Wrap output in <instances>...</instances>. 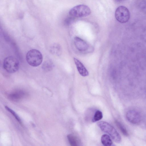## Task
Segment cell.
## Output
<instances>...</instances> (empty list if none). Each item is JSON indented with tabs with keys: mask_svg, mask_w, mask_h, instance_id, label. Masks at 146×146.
I'll use <instances>...</instances> for the list:
<instances>
[{
	"mask_svg": "<svg viewBox=\"0 0 146 146\" xmlns=\"http://www.w3.org/2000/svg\"><path fill=\"white\" fill-rule=\"evenodd\" d=\"M97 124L103 131L108 134L115 142L119 143L121 142L120 135L110 124L104 121H100Z\"/></svg>",
	"mask_w": 146,
	"mask_h": 146,
	"instance_id": "obj_1",
	"label": "cell"
},
{
	"mask_svg": "<svg viewBox=\"0 0 146 146\" xmlns=\"http://www.w3.org/2000/svg\"><path fill=\"white\" fill-rule=\"evenodd\" d=\"M26 59L27 63L30 66L36 67L40 65L42 62L43 57L40 51L33 49L27 52Z\"/></svg>",
	"mask_w": 146,
	"mask_h": 146,
	"instance_id": "obj_2",
	"label": "cell"
},
{
	"mask_svg": "<svg viewBox=\"0 0 146 146\" xmlns=\"http://www.w3.org/2000/svg\"><path fill=\"white\" fill-rule=\"evenodd\" d=\"M19 66L18 60L14 56H9L4 60L3 67L5 70L8 73H12L16 72L18 70Z\"/></svg>",
	"mask_w": 146,
	"mask_h": 146,
	"instance_id": "obj_3",
	"label": "cell"
},
{
	"mask_svg": "<svg viewBox=\"0 0 146 146\" xmlns=\"http://www.w3.org/2000/svg\"><path fill=\"white\" fill-rule=\"evenodd\" d=\"M90 13V8L84 5L76 6L71 9L69 12L70 16L76 17H86L89 15Z\"/></svg>",
	"mask_w": 146,
	"mask_h": 146,
	"instance_id": "obj_4",
	"label": "cell"
},
{
	"mask_svg": "<svg viewBox=\"0 0 146 146\" xmlns=\"http://www.w3.org/2000/svg\"><path fill=\"white\" fill-rule=\"evenodd\" d=\"M115 17L119 22L125 23L127 22L130 18L129 10L126 7L121 6L118 7L115 12Z\"/></svg>",
	"mask_w": 146,
	"mask_h": 146,
	"instance_id": "obj_5",
	"label": "cell"
},
{
	"mask_svg": "<svg viewBox=\"0 0 146 146\" xmlns=\"http://www.w3.org/2000/svg\"><path fill=\"white\" fill-rule=\"evenodd\" d=\"M126 117L129 121L133 124L139 123L141 120V116L140 113L134 110H131L127 111Z\"/></svg>",
	"mask_w": 146,
	"mask_h": 146,
	"instance_id": "obj_6",
	"label": "cell"
},
{
	"mask_svg": "<svg viewBox=\"0 0 146 146\" xmlns=\"http://www.w3.org/2000/svg\"><path fill=\"white\" fill-rule=\"evenodd\" d=\"M27 96V94L25 92L22 90H17L9 94L8 97L9 100L13 102H18Z\"/></svg>",
	"mask_w": 146,
	"mask_h": 146,
	"instance_id": "obj_7",
	"label": "cell"
},
{
	"mask_svg": "<svg viewBox=\"0 0 146 146\" xmlns=\"http://www.w3.org/2000/svg\"><path fill=\"white\" fill-rule=\"evenodd\" d=\"M74 60L77 70L80 74L83 76H86L89 74L88 71L83 64L78 60L74 58Z\"/></svg>",
	"mask_w": 146,
	"mask_h": 146,
	"instance_id": "obj_8",
	"label": "cell"
},
{
	"mask_svg": "<svg viewBox=\"0 0 146 146\" xmlns=\"http://www.w3.org/2000/svg\"><path fill=\"white\" fill-rule=\"evenodd\" d=\"M74 42L76 48L80 51H85L88 48L87 43L79 37H76L75 38Z\"/></svg>",
	"mask_w": 146,
	"mask_h": 146,
	"instance_id": "obj_9",
	"label": "cell"
},
{
	"mask_svg": "<svg viewBox=\"0 0 146 146\" xmlns=\"http://www.w3.org/2000/svg\"><path fill=\"white\" fill-rule=\"evenodd\" d=\"M50 51L52 54L58 56H60L61 53V48L59 44L54 43L50 47Z\"/></svg>",
	"mask_w": 146,
	"mask_h": 146,
	"instance_id": "obj_10",
	"label": "cell"
},
{
	"mask_svg": "<svg viewBox=\"0 0 146 146\" xmlns=\"http://www.w3.org/2000/svg\"><path fill=\"white\" fill-rule=\"evenodd\" d=\"M68 142L72 146L79 145L80 141L78 139L75 135L72 134H68L67 136Z\"/></svg>",
	"mask_w": 146,
	"mask_h": 146,
	"instance_id": "obj_11",
	"label": "cell"
},
{
	"mask_svg": "<svg viewBox=\"0 0 146 146\" xmlns=\"http://www.w3.org/2000/svg\"><path fill=\"white\" fill-rule=\"evenodd\" d=\"M101 141L105 146H110L112 144V142L110 136L107 134L103 135L101 138Z\"/></svg>",
	"mask_w": 146,
	"mask_h": 146,
	"instance_id": "obj_12",
	"label": "cell"
},
{
	"mask_svg": "<svg viewBox=\"0 0 146 146\" xmlns=\"http://www.w3.org/2000/svg\"><path fill=\"white\" fill-rule=\"evenodd\" d=\"M54 67L52 62L50 60L45 61L42 66V69L45 71H49L52 70Z\"/></svg>",
	"mask_w": 146,
	"mask_h": 146,
	"instance_id": "obj_13",
	"label": "cell"
},
{
	"mask_svg": "<svg viewBox=\"0 0 146 146\" xmlns=\"http://www.w3.org/2000/svg\"><path fill=\"white\" fill-rule=\"evenodd\" d=\"M115 123L117 126L123 134L125 136H128V133L126 129L123 125L117 121H116Z\"/></svg>",
	"mask_w": 146,
	"mask_h": 146,
	"instance_id": "obj_14",
	"label": "cell"
},
{
	"mask_svg": "<svg viewBox=\"0 0 146 146\" xmlns=\"http://www.w3.org/2000/svg\"><path fill=\"white\" fill-rule=\"evenodd\" d=\"M103 117L102 112L98 110L96 111L92 119L93 122H95L101 120Z\"/></svg>",
	"mask_w": 146,
	"mask_h": 146,
	"instance_id": "obj_15",
	"label": "cell"
},
{
	"mask_svg": "<svg viewBox=\"0 0 146 146\" xmlns=\"http://www.w3.org/2000/svg\"><path fill=\"white\" fill-rule=\"evenodd\" d=\"M5 108L7 110L12 114L20 125H22V122L21 119L15 112L7 106H5Z\"/></svg>",
	"mask_w": 146,
	"mask_h": 146,
	"instance_id": "obj_16",
	"label": "cell"
},
{
	"mask_svg": "<svg viewBox=\"0 0 146 146\" xmlns=\"http://www.w3.org/2000/svg\"><path fill=\"white\" fill-rule=\"evenodd\" d=\"M115 1L117 2H119L122 1L123 0H115Z\"/></svg>",
	"mask_w": 146,
	"mask_h": 146,
	"instance_id": "obj_17",
	"label": "cell"
}]
</instances>
